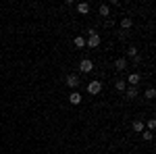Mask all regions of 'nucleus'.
Returning <instances> with one entry per match:
<instances>
[{
	"label": "nucleus",
	"mask_w": 156,
	"mask_h": 154,
	"mask_svg": "<svg viewBox=\"0 0 156 154\" xmlns=\"http://www.w3.org/2000/svg\"><path fill=\"white\" fill-rule=\"evenodd\" d=\"M85 46L98 48V46H100V36H98V34H94V31H90V38H87V42H85Z\"/></svg>",
	"instance_id": "f257e3e1"
},
{
	"label": "nucleus",
	"mask_w": 156,
	"mask_h": 154,
	"mask_svg": "<svg viewBox=\"0 0 156 154\" xmlns=\"http://www.w3.org/2000/svg\"><path fill=\"white\" fill-rule=\"evenodd\" d=\"M87 92H90L92 96L100 94V92H102V83H100V81H90V83H87Z\"/></svg>",
	"instance_id": "f03ea898"
},
{
	"label": "nucleus",
	"mask_w": 156,
	"mask_h": 154,
	"mask_svg": "<svg viewBox=\"0 0 156 154\" xmlns=\"http://www.w3.org/2000/svg\"><path fill=\"white\" fill-rule=\"evenodd\" d=\"M79 69H81V73H92L94 71V63L90 59H83L81 63H79Z\"/></svg>",
	"instance_id": "7ed1b4c3"
},
{
	"label": "nucleus",
	"mask_w": 156,
	"mask_h": 154,
	"mask_svg": "<svg viewBox=\"0 0 156 154\" xmlns=\"http://www.w3.org/2000/svg\"><path fill=\"white\" fill-rule=\"evenodd\" d=\"M140 79H142V75H140V73H131V75L127 77V81H125V83H129V85H133V88H137Z\"/></svg>",
	"instance_id": "20e7f679"
},
{
	"label": "nucleus",
	"mask_w": 156,
	"mask_h": 154,
	"mask_svg": "<svg viewBox=\"0 0 156 154\" xmlns=\"http://www.w3.org/2000/svg\"><path fill=\"white\" fill-rule=\"evenodd\" d=\"M115 69L117 71H125L127 69V59H117L115 60Z\"/></svg>",
	"instance_id": "39448f33"
},
{
	"label": "nucleus",
	"mask_w": 156,
	"mask_h": 154,
	"mask_svg": "<svg viewBox=\"0 0 156 154\" xmlns=\"http://www.w3.org/2000/svg\"><path fill=\"white\" fill-rule=\"evenodd\" d=\"M131 127H133V131H135V133H142V131H144V121L135 119V121L131 123Z\"/></svg>",
	"instance_id": "423d86ee"
},
{
	"label": "nucleus",
	"mask_w": 156,
	"mask_h": 154,
	"mask_svg": "<svg viewBox=\"0 0 156 154\" xmlns=\"http://www.w3.org/2000/svg\"><path fill=\"white\" fill-rule=\"evenodd\" d=\"M67 85H69V88H77V85H79V79H77V75H69V77H67Z\"/></svg>",
	"instance_id": "0eeeda50"
},
{
	"label": "nucleus",
	"mask_w": 156,
	"mask_h": 154,
	"mask_svg": "<svg viewBox=\"0 0 156 154\" xmlns=\"http://www.w3.org/2000/svg\"><path fill=\"white\" fill-rule=\"evenodd\" d=\"M69 102H71V104H79V102H81V94H79V92H73V94L69 96Z\"/></svg>",
	"instance_id": "6e6552de"
},
{
	"label": "nucleus",
	"mask_w": 156,
	"mask_h": 154,
	"mask_svg": "<svg viewBox=\"0 0 156 154\" xmlns=\"http://www.w3.org/2000/svg\"><path fill=\"white\" fill-rule=\"evenodd\" d=\"M98 13H100L102 17H108V15H110V9H108V4H100V6H98Z\"/></svg>",
	"instance_id": "1a4fd4ad"
},
{
	"label": "nucleus",
	"mask_w": 156,
	"mask_h": 154,
	"mask_svg": "<svg viewBox=\"0 0 156 154\" xmlns=\"http://www.w3.org/2000/svg\"><path fill=\"white\" fill-rule=\"evenodd\" d=\"M77 11L81 13V15H85V13L90 11V4H87V2H79V4H77Z\"/></svg>",
	"instance_id": "9d476101"
},
{
	"label": "nucleus",
	"mask_w": 156,
	"mask_h": 154,
	"mask_svg": "<svg viewBox=\"0 0 156 154\" xmlns=\"http://www.w3.org/2000/svg\"><path fill=\"white\" fill-rule=\"evenodd\" d=\"M115 88H117L119 92H125V90H127V83H125V79H117V83H115Z\"/></svg>",
	"instance_id": "9b49d317"
},
{
	"label": "nucleus",
	"mask_w": 156,
	"mask_h": 154,
	"mask_svg": "<svg viewBox=\"0 0 156 154\" xmlns=\"http://www.w3.org/2000/svg\"><path fill=\"white\" fill-rule=\"evenodd\" d=\"M131 25H133L131 17H125V19H123V21H121V27H123V29H129V27H131Z\"/></svg>",
	"instance_id": "f8f14e48"
},
{
	"label": "nucleus",
	"mask_w": 156,
	"mask_h": 154,
	"mask_svg": "<svg viewBox=\"0 0 156 154\" xmlns=\"http://www.w3.org/2000/svg\"><path fill=\"white\" fill-rule=\"evenodd\" d=\"M144 96H146V98H148V100H152V98H154V96H156V90H154V88H148V90H146V92H144Z\"/></svg>",
	"instance_id": "ddd939ff"
},
{
	"label": "nucleus",
	"mask_w": 156,
	"mask_h": 154,
	"mask_svg": "<svg viewBox=\"0 0 156 154\" xmlns=\"http://www.w3.org/2000/svg\"><path fill=\"white\" fill-rule=\"evenodd\" d=\"M73 42H75V46H77V48H83V46H85V40H83L81 36H77Z\"/></svg>",
	"instance_id": "4468645a"
},
{
	"label": "nucleus",
	"mask_w": 156,
	"mask_h": 154,
	"mask_svg": "<svg viewBox=\"0 0 156 154\" xmlns=\"http://www.w3.org/2000/svg\"><path fill=\"white\" fill-rule=\"evenodd\" d=\"M135 96H137V88H129V90H127V98H135Z\"/></svg>",
	"instance_id": "2eb2a0df"
},
{
	"label": "nucleus",
	"mask_w": 156,
	"mask_h": 154,
	"mask_svg": "<svg viewBox=\"0 0 156 154\" xmlns=\"http://www.w3.org/2000/svg\"><path fill=\"white\" fill-rule=\"evenodd\" d=\"M127 54H129L131 59H133V56H137V48H135V46H131L129 50H127Z\"/></svg>",
	"instance_id": "dca6fc26"
},
{
	"label": "nucleus",
	"mask_w": 156,
	"mask_h": 154,
	"mask_svg": "<svg viewBox=\"0 0 156 154\" xmlns=\"http://www.w3.org/2000/svg\"><path fill=\"white\" fill-rule=\"evenodd\" d=\"M142 135H144V140H146V142H150V140H152V133H150V131H144Z\"/></svg>",
	"instance_id": "f3484780"
},
{
	"label": "nucleus",
	"mask_w": 156,
	"mask_h": 154,
	"mask_svg": "<svg viewBox=\"0 0 156 154\" xmlns=\"http://www.w3.org/2000/svg\"><path fill=\"white\" fill-rule=\"evenodd\" d=\"M148 127H150V129H154V127H156V121H154V119H150V121H148Z\"/></svg>",
	"instance_id": "a211bd4d"
},
{
	"label": "nucleus",
	"mask_w": 156,
	"mask_h": 154,
	"mask_svg": "<svg viewBox=\"0 0 156 154\" xmlns=\"http://www.w3.org/2000/svg\"><path fill=\"white\" fill-rule=\"evenodd\" d=\"M133 63H135V65H140V63H142V56H140V54H137V56H133Z\"/></svg>",
	"instance_id": "6ab92c4d"
}]
</instances>
